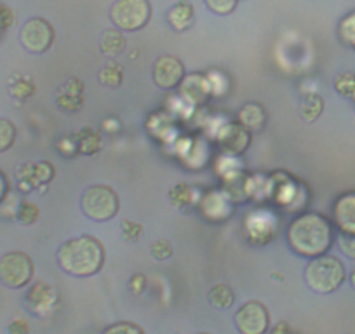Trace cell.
Here are the masks:
<instances>
[{
    "label": "cell",
    "instance_id": "18",
    "mask_svg": "<svg viewBox=\"0 0 355 334\" xmlns=\"http://www.w3.org/2000/svg\"><path fill=\"white\" fill-rule=\"evenodd\" d=\"M338 35H340L341 42L355 49V12H350L341 19L340 26H338Z\"/></svg>",
    "mask_w": 355,
    "mask_h": 334
},
{
    "label": "cell",
    "instance_id": "29",
    "mask_svg": "<svg viewBox=\"0 0 355 334\" xmlns=\"http://www.w3.org/2000/svg\"><path fill=\"white\" fill-rule=\"evenodd\" d=\"M87 138L80 139V152H84L85 155H93L94 152H98L101 146V138L98 132H87Z\"/></svg>",
    "mask_w": 355,
    "mask_h": 334
},
{
    "label": "cell",
    "instance_id": "33",
    "mask_svg": "<svg viewBox=\"0 0 355 334\" xmlns=\"http://www.w3.org/2000/svg\"><path fill=\"white\" fill-rule=\"evenodd\" d=\"M15 21V15L8 6H0V28H9Z\"/></svg>",
    "mask_w": 355,
    "mask_h": 334
},
{
    "label": "cell",
    "instance_id": "30",
    "mask_svg": "<svg viewBox=\"0 0 355 334\" xmlns=\"http://www.w3.org/2000/svg\"><path fill=\"white\" fill-rule=\"evenodd\" d=\"M141 230V225H136L129 220H125L124 223H122V235H124L125 240H138Z\"/></svg>",
    "mask_w": 355,
    "mask_h": 334
},
{
    "label": "cell",
    "instance_id": "11",
    "mask_svg": "<svg viewBox=\"0 0 355 334\" xmlns=\"http://www.w3.org/2000/svg\"><path fill=\"white\" fill-rule=\"evenodd\" d=\"M54 301H56V291H54L51 285H47L46 282H37L32 289L26 295V303H28V308L33 313H44L49 312L53 308Z\"/></svg>",
    "mask_w": 355,
    "mask_h": 334
},
{
    "label": "cell",
    "instance_id": "6",
    "mask_svg": "<svg viewBox=\"0 0 355 334\" xmlns=\"http://www.w3.org/2000/svg\"><path fill=\"white\" fill-rule=\"evenodd\" d=\"M33 279V261L28 254L12 251L0 258V282L6 288L21 289Z\"/></svg>",
    "mask_w": 355,
    "mask_h": 334
},
{
    "label": "cell",
    "instance_id": "21",
    "mask_svg": "<svg viewBox=\"0 0 355 334\" xmlns=\"http://www.w3.org/2000/svg\"><path fill=\"white\" fill-rule=\"evenodd\" d=\"M40 216V211L35 204L32 202H23L18 211V220L23 225H33Z\"/></svg>",
    "mask_w": 355,
    "mask_h": 334
},
{
    "label": "cell",
    "instance_id": "28",
    "mask_svg": "<svg viewBox=\"0 0 355 334\" xmlns=\"http://www.w3.org/2000/svg\"><path fill=\"white\" fill-rule=\"evenodd\" d=\"M338 245H340L341 253L350 260H355V234H343L340 231L338 237Z\"/></svg>",
    "mask_w": 355,
    "mask_h": 334
},
{
    "label": "cell",
    "instance_id": "9",
    "mask_svg": "<svg viewBox=\"0 0 355 334\" xmlns=\"http://www.w3.org/2000/svg\"><path fill=\"white\" fill-rule=\"evenodd\" d=\"M185 78V64L176 56H162L153 67V80L160 89H174Z\"/></svg>",
    "mask_w": 355,
    "mask_h": 334
},
{
    "label": "cell",
    "instance_id": "4",
    "mask_svg": "<svg viewBox=\"0 0 355 334\" xmlns=\"http://www.w3.org/2000/svg\"><path fill=\"white\" fill-rule=\"evenodd\" d=\"M82 213L93 221H108L119 213V197L110 186L94 185L89 186L80 199Z\"/></svg>",
    "mask_w": 355,
    "mask_h": 334
},
{
    "label": "cell",
    "instance_id": "16",
    "mask_svg": "<svg viewBox=\"0 0 355 334\" xmlns=\"http://www.w3.org/2000/svg\"><path fill=\"white\" fill-rule=\"evenodd\" d=\"M235 301V295L234 289L227 284H216L213 289L209 291V303L216 308H230Z\"/></svg>",
    "mask_w": 355,
    "mask_h": 334
},
{
    "label": "cell",
    "instance_id": "19",
    "mask_svg": "<svg viewBox=\"0 0 355 334\" xmlns=\"http://www.w3.org/2000/svg\"><path fill=\"white\" fill-rule=\"evenodd\" d=\"M16 139V128L8 118H0V153L11 148Z\"/></svg>",
    "mask_w": 355,
    "mask_h": 334
},
{
    "label": "cell",
    "instance_id": "10",
    "mask_svg": "<svg viewBox=\"0 0 355 334\" xmlns=\"http://www.w3.org/2000/svg\"><path fill=\"white\" fill-rule=\"evenodd\" d=\"M334 223L343 234H355V192L345 193L336 200Z\"/></svg>",
    "mask_w": 355,
    "mask_h": 334
},
{
    "label": "cell",
    "instance_id": "24",
    "mask_svg": "<svg viewBox=\"0 0 355 334\" xmlns=\"http://www.w3.org/2000/svg\"><path fill=\"white\" fill-rule=\"evenodd\" d=\"M101 334H145V331L132 322H115L108 326Z\"/></svg>",
    "mask_w": 355,
    "mask_h": 334
},
{
    "label": "cell",
    "instance_id": "23",
    "mask_svg": "<svg viewBox=\"0 0 355 334\" xmlns=\"http://www.w3.org/2000/svg\"><path fill=\"white\" fill-rule=\"evenodd\" d=\"M336 91L341 96H355V75L343 73L336 78Z\"/></svg>",
    "mask_w": 355,
    "mask_h": 334
},
{
    "label": "cell",
    "instance_id": "32",
    "mask_svg": "<svg viewBox=\"0 0 355 334\" xmlns=\"http://www.w3.org/2000/svg\"><path fill=\"white\" fill-rule=\"evenodd\" d=\"M28 333H30L28 324L21 319L12 320V322L8 326V334H28Z\"/></svg>",
    "mask_w": 355,
    "mask_h": 334
},
{
    "label": "cell",
    "instance_id": "7",
    "mask_svg": "<svg viewBox=\"0 0 355 334\" xmlns=\"http://www.w3.org/2000/svg\"><path fill=\"white\" fill-rule=\"evenodd\" d=\"M54 37L56 33H54L53 25L44 18L28 19L19 32L21 46L32 54H42L49 51L54 44Z\"/></svg>",
    "mask_w": 355,
    "mask_h": 334
},
{
    "label": "cell",
    "instance_id": "20",
    "mask_svg": "<svg viewBox=\"0 0 355 334\" xmlns=\"http://www.w3.org/2000/svg\"><path fill=\"white\" fill-rule=\"evenodd\" d=\"M122 78H124V73H122V68L117 63H110L100 71V82L105 84V86L117 87L122 82Z\"/></svg>",
    "mask_w": 355,
    "mask_h": 334
},
{
    "label": "cell",
    "instance_id": "17",
    "mask_svg": "<svg viewBox=\"0 0 355 334\" xmlns=\"http://www.w3.org/2000/svg\"><path fill=\"white\" fill-rule=\"evenodd\" d=\"M324 110V101L319 94H309V96L303 100L302 105V115L306 122H313L319 118V115Z\"/></svg>",
    "mask_w": 355,
    "mask_h": 334
},
{
    "label": "cell",
    "instance_id": "25",
    "mask_svg": "<svg viewBox=\"0 0 355 334\" xmlns=\"http://www.w3.org/2000/svg\"><path fill=\"white\" fill-rule=\"evenodd\" d=\"M9 93L12 94L18 100H26V98L32 96L35 93V86H33L30 80H21V82H15L9 86Z\"/></svg>",
    "mask_w": 355,
    "mask_h": 334
},
{
    "label": "cell",
    "instance_id": "2",
    "mask_svg": "<svg viewBox=\"0 0 355 334\" xmlns=\"http://www.w3.org/2000/svg\"><path fill=\"white\" fill-rule=\"evenodd\" d=\"M58 265L63 272L73 277H91L105 265V247L91 235L70 238L64 242L56 254Z\"/></svg>",
    "mask_w": 355,
    "mask_h": 334
},
{
    "label": "cell",
    "instance_id": "3",
    "mask_svg": "<svg viewBox=\"0 0 355 334\" xmlns=\"http://www.w3.org/2000/svg\"><path fill=\"white\" fill-rule=\"evenodd\" d=\"M345 279H347V270H345L343 261L331 254L312 258V261L305 268L306 285L319 295L334 292L340 289Z\"/></svg>",
    "mask_w": 355,
    "mask_h": 334
},
{
    "label": "cell",
    "instance_id": "12",
    "mask_svg": "<svg viewBox=\"0 0 355 334\" xmlns=\"http://www.w3.org/2000/svg\"><path fill=\"white\" fill-rule=\"evenodd\" d=\"M167 21L176 32H185L193 25V8L190 2L182 0L167 12Z\"/></svg>",
    "mask_w": 355,
    "mask_h": 334
},
{
    "label": "cell",
    "instance_id": "14",
    "mask_svg": "<svg viewBox=\"0 0 355 334\" xmlns=\"http://www.w3.org/2000/svg\"><path fill=\"white\" fill-rule=\"evenodd\" d=\"M237 139H249L248 129H245L244 125L230 124L227 129H225L223 136L220 138V143L221 146H223V150L237 155V153L244 152V150L237 145Z\"/></svg>",
    "mask_w": 355,
    "mask_h": 334
},
{
    "label": "cell",
    "instance_id": "35",
    "mask_svg": "<svg viewBox=\"0 0 355 334\" xmlns=\"http://www.w3.org/2000/svg\"><path fill=\"white\" fill-rule=\"evenodd\" d=\"M350 284H352V288L355 289V270L350 274Z\"/></svg>",
    "mask_w": 355,
    "mask_h": 334
},
{
    "label": "cell",
    "instance_id": "1",
    "mask_svg": "<svg viewBox=\"0 0 355 334\" xmlns=\"http://www.w3.org/2000/svg\"><path fill=\"white\" fill-rule=\"evenodd\" d=\"M288 240L296 254L305 258L322 256L333 244V227L326 216L317 213L296 218L288 231Z\"/></svg>",
    "mask_w": 355,
    "mask_h": 334
},
{
    "label": "cell",
    "instance_id": "26",
    "mask_svg": "<svg viewBox=\"0 0 355 334\" xmlns=\"http://www.w3.org/2000/svg\"><path fill=\"white\" fill-rule=\"evenodd\" d=\"M33 169V179L37 183H49L54 176V167L49 162H39L37 166H32Z\"/></svg>",
    "mask_w": 355,
    "mask_h": 334
},
{
    "label": "cell",
    "instance_id": "36",
    "mask_svg": "<svg viewBox=\"0 0 355 334\" xmlns=\"http://www.w3.org/2000/svg\"><path fill=\"white\" fill-rule=\"evenodd\" d=\"M200 334H209V333H200Z\"/></svg>",
    "mask_w": 355,
    "mask_h": 334
},
{
    "label": "cell",
    "instance_id": "34",
    "mask_svg": "<svg viewBox=\"0 0 355 334\" xmlns=\"http://www.w3.org/2000/svg\"><path fill=\"white\" fill-rule=\"evenodd\" d=\"M8 190H9V183H8V176L4 173L0 171V202L6 199L8 195Z\"/></svg>",
    "mask_w": 355,
    "mask_h": 334
},
{
    "label": "cell",
    "instance_id": "13",
    "mask_svg": "<svg viewBox=\"0 0 355 334\" xmlns=\"http://www.w3.org/2000/svg\"><path fill=\"white\" fill-rule=\"evenodd\" d=\"M265 108L259 107L258 103H248L239 112V122L244 125L248 131H259L265 125Z\"/></svg>",
    "mask_w": 355,
    "mask_h": 334
},
{
    "label": "cell",
    "instance_id": "31",
    "mask_svg": "<svg viewBox=\"0 0 355 334\" xmlns=\"http://www.w3.org/2000/svg\"><path fill=\"white\" fill-rule=\"evenodd\" d=\"M146 284H148V281H146L145 274L132 275L131 281H129V288H131V291L135 295H143V291L146 289Z\"/></svg>",
    "mask_w": 355,
    "mask_h": 334
},
{
    "label": "cell",
    "instance_id": "8",
    "mask_svg": "<svg viewBox=\"0 0 355 334\" xmlns=\"http://www.w3.org/2000/svg\"><path fill=\"white\" fill-rule=\"evenodd\" d=\"M235 327L241 334H266L270 327V313L259 301H248L235 313Z\"/></svg>",
    "mask_w": 355,
    "mask_h": 334
},
{
    "label": "cell",
    "instance_id": "15",
    "mask_svg": "<svg viewBox=\"0 0 355 334\" xmlns=\"http://www.w3.org/2000/svg\"><path fill=\"white\" fill-rule=\"evenodd\" d=\"M125 47V39L122 35L121 30H107L103 33V39H101V51H103L107 56H119V54L124 51Z\"/></svg>",
    "mask_w": 355,
    "mask_h": 334
},
{
    "label": "cell",
    "instance_id": "22",
    "mask_svg": "<svg viewBox=\"0 0 355 334\" xmlns=\"http://www.w3.org/2000/svg\"><path fill=\"white\" fill-rule=\"evenodd\" d=\"M239 0H206L207 8L214 12V15L227 16L230 12H234V9L237 8Z\"/></svg>",
    "mask_w": 355,
    "mask_h": 334
},
{
    "label": "cell",
    "instance_id": "5",
    "mask_svg": "<svg viewBox=\"0 0 355 334\" xmlns=\"http://www.w3.org/2000/svg\"><path fill=\"white\" fill-rule=\"evenodd\" d=\"M110 18L121 32H136L150 21L152 6L148 0H117L112 6Z\"/></svg>",
    "mask_w": 355,
    "mask_h": 334
},
{
    "label": "cell",
    "instance_id": "27",
    "mask_svg": "<svg viewBox=\"0 0 355 334\" xmlns=\"http://www.w3.org/2000/svg\"><path fill=\"white\" fill-rule=\"evenodd\" d=\"M152 254L159 261L167 260V258L173 256V245H171V242L167 238H159V240H155L152 244Z\"/></svg>",
    "mask_w": 355,
    "mask_h": 334
}]
</instances>
